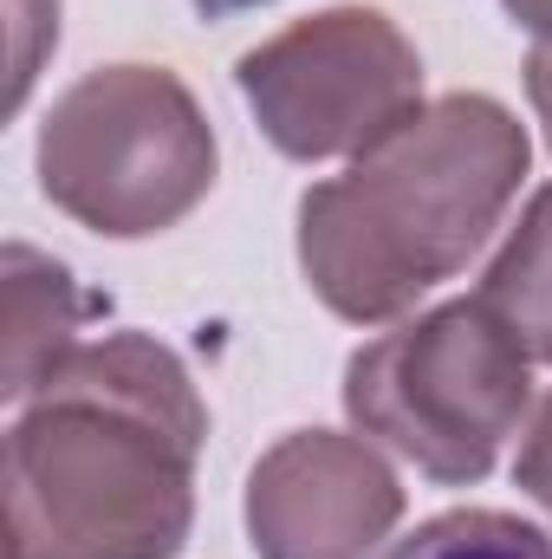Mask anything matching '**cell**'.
Instances as JSON below:
<instances>
[{
	"instance_id": "6da1fadb",
	"label": "cell",
	"mask_w": 552,
	"mask_h": 559,
	"mask_svg": "<svg viewBox=\"0 0 552 559\" xmlns=\"http://www.w3.org/2000/svg\"><path fill=\"white\" fill-rule=\"evenodd\" d=\"M208 411L143 332L72 345L7 429V559H176Z\"/></svg>"
},
{
	"instance_id": "7a4b0ae2",
	"label": "cell",
	"mask_w": 552,
	"mask_h": 559,
	"mask_svg": "<svg viewBox=\"0 0 552 559\" xmlns=\"http://www.w3.org/2000/svg\"><path fill=\"white\" fill-rule=\"evenodd\" d=\"M527 176V131L481 92L435 98L404 131L299 202V267L312 293L377 325L461 274L501 228Z\"/></svg>"
},
{
	"instance_id": "3957f363",
	"label": "cell",
	"mask_w": 552,
	"mask_h": 559,
	"mask_svg": "<svg viewBox=\"0 0 552 559\" xmlns=\"http://www.w3.org/2000/svg\"><path fill=\"white\" fill-rule=\"evenodd\" d=\"M39 189L79 228L143 241L215 189V131L169 66H98L39 124Z\"/></svg>"
},
{
	"instance_id": "277c9868",
	"label": "cell",
	"mask_w": 552,
	"mask_h": 559,
	"mask_svg": "<svg viewBox=\"0 0 552 559\" xmlns=\"http://www.w3.org/2000/svg\"><path fill=\"white\" fill-rule=\"evenodd\" d=\"M527 352L481 299H448L345 365L351 423L442 488L481 481L527 423Z\"/></svg>"
},
{
	"instance_id": "5b68a950",
	"label": "cell",
	"mask_w": 552,
	"mask_h": 559,
	"mask_svg": "<svg viewBox=\"0 0 552 559\" xmlns=\"http://www.w3.org/2000/svg\"><path fill=\"white\" fill-rule=\"evenodd\" d=\"M241 98L274 150L364 156L422 111V59L377 7H332L241 59Z\"/></svg>"
},
{
	"instance_id": "8992f818",
	"label": "cell",
	"mask_w": 552,
	"mask_h": 559,
	"mask_svg": "<svg viewBox=\"0 0 552 559\" xmlns=\"http://www.w3.org/2000/svg\"><path fill=\"white\" fill-rule=\"evenodd\" d=\"M404 521L391 462L338 429L279 436L248 475V540L261 559H371Z\"/></svg>"
},
{
	"instance_id": "52a82bcc",
	"label": "cell",
	"mask_w": 552,
	"mask_h": 559,
	"mask_svg": "<svg viewBox=\"0 0 552 559\" xmlns=\"http://www.w3.org/2000/svg\"><path fill=\"white\" fill-rule=\"evenodd\" d=\"M0 280H7V358H0V397L20 411V404L46 384V371H52L72 345H85L79 332H85V319L98 312V299L65 274L52 254H39V248H26V241L7 248V274Z\"/></svg>"
},
{
	"instance_id": "ba28073f",
	"label": "cell",
	"mask_w": 552,
	"mask_h": 559,
	"mask_svg": "<svg viewBox=\"0 0 552 559\" xmlns=\"http://www.w3.org/2000/svg\"><path fill=\"white\" fill-rule=\"evenodd\" d=\"M475 299L520 338L527 358L552 365V182L527 202L520 228L488 261V280Z\"/></svg>"
},
{
	"instance_id": "9c48e42d",
	"label": "cell",
	"mask_w": 552,
	"mask_h": 559,
	"mask_svg": "<svg viewBox=\"0 0 552 559\" xmlns=\"http://www.w3.org/2000/svg\"><path fill=\"white\" fill-rule=\"evenodd\" d=\"M377 559H552V540L533 521H520V514L455 508V514L422 521L410 540L384 547Z\"/></svg>"
},
{
	"instance_id": "30bf717a",
	"label": "cell",
	"mask_w": 552,
	"mask_h": 559,
	"mask_svg": "<svg viewBox=\"0 0 552 559\" xmlns=\"http://www.w3.org/2000/svg\"><path fill=\"white\" fill-rule=\"evenodd\" d=\"M13 13V85H7V111L26 105L46 46H59V0H7Z\"/></svg>"
},
{
	"instance_id": "8fae6325",
	"label": "cell",
	"mask_w": 552,
	"mask_h": 559,
	"mask_svg": "<svg viewBox=\"0 0 552 559\" xmlns=\"http://www.w3.org/2000/svg\"><path fill=\"white\" fill-rule=\"evenodd\" d=\"M514 481L540 501L552 514V397L540 404V417L527 429V442H520V462H514Z\"/></svg>"
},
{
	"instance_id": "7c38bea8",
	"label": "cell",
	"mask_w": 552,
	"mask_h": 559,
	"mask_svg": "<svg viewBox=\"0 0 552 559\" xmlns=\"http://www.w3.org/2000/svg\"><path fill=\"white\" fill-rule=\"evenodd\" d=\"M527 98H533V111L547 124V143H552V46H533V59H527Z\"/></svg>"
},
{
	"instance_id": "4fadbf2b",
	"label": "cell",
	"mask_w": 552,
	"mask_h": 559,
	"mask_svg": "<svg viewBox=\"0 0 552 559\" xmlns=\"http://www.w3.org/2000/svg\"><path fill=\"white\" fill-rule=\"evenodd\" d=\"M527 33H540V46H552V0H501Z\"/></svg>"
},
{
	"instance_id": "5bb4252c",
	"label": "cell",
	"mask_w": 552,
	"mask_h": 559,
	"mask_svg": "<svg viewBox=\"0 0 552 559\" xmlns=\"http://www.w3.org/2000/svg\"><path fill=\"white\" fill-rule=\"evenodd\" d=\"M202 13H215V20H228V13H248V7H261V0H195Z\"/></svg>"
}]
</instances>
